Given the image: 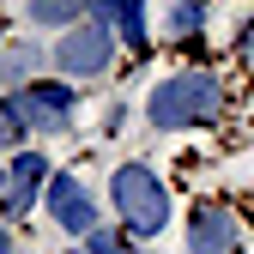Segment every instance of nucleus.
Listing matches in <instances>:
<instances>
[{
  "mask_svg": "<svg viewBox=\"0 0 254 254\" xmlns=\"http://www.w3.org/2000/svg\"><path fill=\"white\" fill-rule=\"evenodd\" d=\"M218 115H224V79L206 67H176L145 97V121L157 133H194V127H212Z\"/></svg>",
  "mask_w": 254,
  "mask_h": 254,
  "instance_id": "obj_1",
  "label": "nucleus"
},
{
  "mask_svg": "<svg viewBox=\"0 0 254 254\" xmlns=\"http://www.w3.org/2000/svg\"><path fill=\"white\" fill-rule=\"evenodd\" d=\"M109 206L121 218V230L139 236V242H157L170 230V218H176L170 188H164V176H157L151 164H115L109 170Z\"/></svg>",
  "mask_w": 254,
  "mask_h": 254,
  "instance_id": "obj_2",
  "label": "nucleus"
},
{
  "mask_svg": "<svg viewBox=\"0 0 254 254\" xmlns=\"http://www.w3.org/2000/svg\"><path fill=\"white\" fill-rule=\"evenodd\" d=\"M115 49H121V37H115V30L103 24V18H79V24H67V30H61V37H55V49H49V61H55V73L61 79H103L109 67H115Z\"/></svg>",
  "mask_w": 254,
  "mask_h": 254,
  "instance_id": "obj_3",
  "label": "nucleus"
},
{
  "mask_svg": "<svg viewBox=\"0 0 254 254\" xmlns=\"http://www.w3.org/2000/svg\"><path fill=\"white\" fill-rule=\"evenodd\" d=\"M6 103L18 109V121L30 133H73L79 115V85L73 79H24L6 91Z\"/></svg>",
  "mask_w": 254,
  "mask_h": 254,
  "instance_id": "obj_4",
  "label": "nucleus"
},
{
  "mask_svg": "<svg viewBox=\"0 0 254 254\" xmlns=\"http://www.w3.org/2000/svg\"><path fill=\"white\" fill-rule=\"evenodd\" d=\"M43 206H49V218H55L67 236H85L91 224H103L97 194L79 182V170H55V176H49V188H43Z\"/></svg>",
  "mask_w": 254,
  "mask_h": 254,
  "instance_id": "obj_5",
  "label": "nucleus"
},
{
  "mask_svg": "<svg viewBox=\"0 0 254 254\" xmlns=\"http://www.w3.org/2000/svg\"><path fill=\"white\" fill-rule=\"evenodd\" d=\"M49 176H55L49 151H37V145H18V151H12V164H6V194H0V218H30V206L43 200Z\"/></svg>",
  "mask_w": 254,
  "mask_h": 254,
  "instance_id": "obj_6",
  "label": "nucleus"
},
{
  "mask_svg": "<svg viewBox=\"0 0 254 254\" xmlns=\"http://www.w3.org/2000/svg\"><path fill=\"white\" fill-rule=\"evenodd\" d=\"M236 248H242V224L230 206L206 200L188 212V254H236Z\"/></svg>",
  "mask_w": 254,
  "mask_h": 254,
  "instance_id": "obj_7",
  "label": "nucleus"
},
{
  "mask_svg": "<svg viewBox=\"0 0 254 254\" xmlns=\"http://www.w3.org/2000/svg\"><path fill=\"white\" fill-rule=\"evenodd\" d=\"M85 12L91 18H103L109 30H115V37L127 43V49H145L151 43V18H145V0H85Z\"/></svg>",
  "mask_w": 254,
  "mask_h": 254,
  "instance_id": "obj_8",
  "label": "nucleus"
},
{
  "mask_svg": "<svg viewBox=\"0 0 254 254\" xmlns=\"http://www.w3.org/2000/svg\"><path fill=\"white\" fill-rule=\"evenodd\" d=\"M49 67V49L37 37H12V43H0V85H24V79H37Z\"/></svg>",
  "mask_w": 254,
  "mask_h": 254,
  "instance_id": "obj_9",
  "label": "nucleus"
},
{
  "mask_svg": "<svg viewBox=\"0 0 254 254\" xmlns=\"http://www.w3.org/2000/svg\"><path fill=\"white\" fill-rule=\"evenodd\" d=\"M24 18L30 30H67L85 18V0H24Z\"/></svg>",
  "mask_w": 254,
  "mask_h": 254,
  "instance_id": "obj_10",
  "label": "nucleus"
},
{
  "mask_svg": "<svg viewBox=\"0 0 254 254\" xmlns=\"http://www.w3.org/2000/svg\"><path fill=\"white\" fill-rule=\"evenodd\" d=\"M206 0H170V12H164V37L170 43H194L200 30H206Z\"/></svg>",
  "mask_w": 254,
  "mask_h": 254,
  "instance_id": "obj_11",
  "label": "nucleus"
},
{
  "mask_svg": "<svg viewBox=\"0 0 254 254\" xmlns=\"http://www.w3.org/2000/svg\"><path fill=\"white\" fill-rule=\"evenodd\" d=\"M79 248H85V254H145V242L127 236L121 224H91V230L79 236Z\"/></svg>",
  "mask_w": 254,
  "mask_h": 254,
  "instance_id": "obj_12",
  "label": "nucleus"
},
{
  "mask_svg": "<svg viewBox=\"0 0 254 254\" xmlns=\"http://www.w3.org/2000/svg\"><path fill=\"white\" fill-rule=\"evenodd\" d=\"M18 145H30V127L18 121V109L0 97V151H18Z\"/></svg>",
  "mask_w": 254,
  "mask_h": 254,
  "instance_id": "obj_13",
  "label": "nucleus"
},
{
  "mask_svg": "<svg viewBox=\"0 0 254 254\" xmlns=\"http://www.w3.org/2000/svg\"><path fill=\"white\" fill-rule=\"evenodd\" d=\"M236 49H242V61H254V18L242 24V37H236Z\"/></svg>",
  "mask_w": 254,
  "mask_h": 254,
  "instance_id": "obj_14",
  "label": "nucleus"
},
{
  "mask_svg": "<svg viewBox=\"0 0 254 254\" xmlns=\"http://www.w3.org/2000/svg\"><path fill=\"white\" fill-rule=\"evenodd\" d=\"M6 248H12V236H6V224H0V254H6Z\"/></svg>",
  "mask_w": 254,
  "mask_h": 254,
  "instance_id": "obj_15",
  "label": "nucleus"
},
{
  "mask_svg": "<svg viewBox=\"0 0 254 254\" xmlns=\"http://www.w3.org/2000/svg\"><path fill=\"white\" fill-rule=\"evenodd\" d=\"M0 194H6V164H0Z\"/></svg>",
  "mask_w": 254,
  "mask_h": 254,
  "instance_id": "obj_16",
  "label": "nucleus"
},
{
  "mask_svg": "<svg viewBox=\"0 0 254 254\" xmlns=\"http://www.w3.org/2000/svg\"><path fill=\"white\" fill-rule=\"evenodd\" d=\"M6 254H24V248H6Z\"/></svg>",
  "mask_w": 254,
  "mask_h": 254,
  "instance_id": "obj_17",
  "label": "nucleus"
},
{
  "mask_svg": "<svg viewBox=\"0 0 254 254\" xmlns=\"http://www.w3.org/2000/svg\"><path fill=\"white\" fill-rule=\"evenodd\" d=\"M236 254H242V248H236Z\"/></svg>",
  "mask_w": 254,
  "mask_h": 254,
  "instance_id": "obj_18",
  "label": "nucleus"
}]
</instances>
